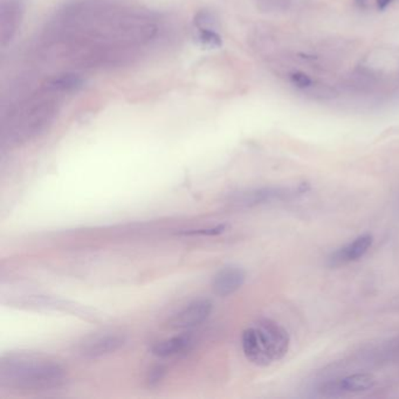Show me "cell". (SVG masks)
Listing matches in <instances>:
<instances>
[{
  "label": "cell",
  "instance_id": "8",
  "mask_svg": "<svg viewBox=\"0 0 399 399\" xmlns=\"http://www.w3.org/2000/svg\"><path fill=\"white\" fill-rule=\"evenodd\" d=\"M373 237L369 233L360 235L342 248H337L333 253H330L329 257H326V265L329 267L336 268L360 260L368 253L373 246Z\"/></svg>",
  "mask_w": 399,
  "mask_h": 399
},
{
  "label": "cell",
  "instance_id": "13",
  "mask_svg": "<svg viewBox=\"0 0 399 399\" xmlns=\"http://www.w3.org/2000/svg\"><path fill=\"white\" fill-rule=\"evenodd\" d=\"M83 85H85V81L81 76L73 74V73H63V74L54 75L46 80V83H43V87L60 95L63 92H75V90H80Z\"/></svg>",
  "mask_w": 399,
  "mask_h": 399
},
{
  "label": "cell",
  "instance_id": "20",
  "mask_svg": "<svg viewBox=\"0 0 399 399\" xmlns=\"http://www.w3.org/2000/svg\"><path fill=\"white\" fill-rule=\"evenodd\" d=\"M165 368L163 366H155L154 369L150 370L148 373V384L150 386L159 385V383L162 382L165 376Z\"/></svg>",
  "mask_w": 399,
  "mask_h": 399
},
{
  "label": "cell",
  "instance_id": "16",
  "mask_svg": "<svg viewBox=\"0 0 399 399\" xmlns=\"http://www.w3.org/2000/svg\"><path fill=\"white\" fill-rule=\"evenodd\" d=\"M376 355L383 357L384 360L399 357V337L389 341L385 346H382L380 350H377Z\"/></svg>",
  "mask_w": 399,
  "mask_h": 399
},
{
  "label": "cell",
  "instance_id": "22",
  "mask_svg": "<svg viewBox=\"0 0 399 399\" xmlns=\"http://www.w3.org/2000/svg\"><path fill=\"white\" fill-rule=\"evenodd\" d=\"M355 3L360 9H366V6H368V1L366 0H355Z\"/></svg>",
  "mask_w": 399,
  "mask_h": 399
},
{
  "label": "cell",
  "instance_id": "18",
  "mask_svg": "<svg viewBox=\"0 0 399 399\" xmlns=\"http://www.w3.org/2000/svg\"><path fill=\"white\" fill-rule=\"evenodd\" d=\"M228 230V225H218L213 228H199V230H190L183 232L184 235H218L224 233Z\"/></svg>",
  "mask_w": 399,
  "mask_h": 399
},
{
  "label": "cell",
  "instance_id": "9",
  "mask_svg": "<svg viewBox=\"0 0 399 399\" xmlns=\"http://www.w3.org/2000/svg\"><path fill=\"white\" fill-rule=\"evenodd\" d=\"M246 281V272L239 266L228 265L220 268L213 275L211 287L213 293L219 297H228L243 287Z\"/></svg>",
  "mask_w": 399,
  "mask_h": 399
},
{
  "label": "cell",
  "instance_id": "7",
  "mask_svg": "<svg viewBox=\"0 0 399 399\" xmlns=\"http://www.w3.org/2000/svg\"><path fill=\"white\" fill-rule=\"evenodd\" d=\"M126 337L119 334H106L90 337L83 341L78 348V353L83 358H100L114 353L126 344Z\"/></svg>",
  "mask_w": 399,
  "mask_h": 399
},
{
  "label": "cell",
  "instance_id": "2",
  "mask_svg": "<svg viewBox=\"0 0 399 399\" xmlns=\"http://www.w3.org/2000/svg\"><path fill=\"white\" fill-rule=\"evenodd\" d=\"M59 94L43 87L3 117L1 143L7 148H16L30 142L46 132L55 119L59 109Z\"/></svg>",
  "mask_w": 399,
  "mask_h": 399
},
{
  "label": "cell",
  "instance_id": "15",
  "mask_svg": "<svg viewBox=\"0 0 399 399\" xmlns=\"http://www.w3.org/2000/svg\"><path fill=\"white\" fill-rule=\"evenodd\" d=\"M199 41L208 48H218L221 46V36L215 30H199Z\"/></svg>",
  "mask_w": 399,
  "mask_h": 399
},
{
  "label": "cell",
  "instance_id": "14",
  "mask_svg": "<svg viewBox=\"0 0 399 399\" xmlns=\"http://www.w3.org/2000/svg\"><path fill=\"white\" fill-rule=\"evenodd\" d=\"M308 97L313 100H320V101H326V100H333L337 97L336 90L331 87L326 86V85H312L309 88L304 90Z\"/></svg>",
  "mask_w": 399,
  "mask_h": 399
},
{
  "label": "cell",
  "instance_id": "21",
  "mask_svg": "<svg viewBox=\"0 0 399 399\" xmlns=\"http://www.w3.org/2000/svg\"><path fill=\"white\" fill-rule=\"evenodd\" d=\"M393 1V0H376L377 7H378L381 11H384Z\"/></svg>",
  "mask_w": 399,
  "mask_h": 399
},
{
  "label": "cell",
  "instance_id": "17",
  "mask_svg": "<svg viewBox=\"0 0 399 399\" xmlns=\"http://www.w3.org/2000/svg\"><path fill=\"white\" fill-rule=\"evenodd\" d=\"M195 23L198 30H215L216 18L208 11H201L196 16Z\"/></svg>",
  "mask_w": 399,
  "mask_h": 399
},
{
  "label": "cell",
  "instance_id": "10",
  "mask_svg": "<svg viewBox=\"0 0 399 399\" xmlns=\"http://www.w3.org/2000/svg\"><path fill=\"white\" fill-rule=\"evenodd\" d=\"M23 6L20 0H9L3 4L0 10V41L6 47L17 33L23 19Z\"/></svg>",
  "mask_w": 399,
  "mask_h": 399
},
{
  "label": "cell",
  "instance_id": "5",
  "mask_svg": "<svg viewBox=\"0 0 399 399\" xmlns=\"http://www.w3.org/2000/svg\"><path fill=\"white\" fill-rule=\"evenodd\" d=\"M375 384L376 380L370 373H353L322 383L319 386L317 393L324 398H337L366 393L373 389Z\"/></svg>",
  "mask_w": 399,
  "mask_h": 399
},
{
  "label": "cell",
  "instance_id": "6",
  "mask_svg": "<svg viewBox=\"0 0 399 399\" xmlns=\"http://www.w3.org/2000/svg\"><path fill=\"white\" fill-rule=\"evenodd\" d=\"M213 309V304L206 299L192 301L172 315L168 321L169 328L175 330H191L208 320Z\"/></svg>",
  "mask_w": 399,
  "mask_h": 399
},
{
  "label": "cell",
  "instance_id": "19",
  "mask_svg": "<svg viewBox=\"0 0 399 399\" xmlns=\"http://www.w3.org/2000/svg\"><path fill=\"white\" fill-rule=\"evenodd\" d=\"M290 80H292V83H293L294 86L301 90H307L313 85V81H312L309 76L302 72L293 73L290 75Z\"/></svg>",
  "mask_w": 399,
  "mask_h": 399
},
{
  "label": "cell",
  "instance_id": "4",
  "mask_svg": "<svg viewBox=\"0 0 399 399\" xmlns=\"http://www.w3.org/2000/svg\"><path fill=\"white\" fill-rule=\"evenodd\" d=\"M306 192L304 185L292 186H262V188H248L243 191L233 192L228 196V205L237 208H253L265 205L275 204L279 201H288L295 196Z\"/></svg>",
  "mask_w": 399,
  "mask_h": 399
},
{
  "label": "cell",
  "instance_id": "12",
  "mask_svg": "<svg viewBox=\"0 0 399 399\" xmlns=\"http://www.w3.org/2000/svg\"><path fill=\"white\" fill-rule=\"evenodd\" d=\"M23 306L28 307L43 308V309L63 310L67 313L85 314L86 316L87 312L85 308L78 304H73L70 301L63 300L53 297H43V295H34V297H28L25 300L21 301Z\"/></svg>",
  "mask_w": 399,
  "mask_h": 399
},
{
  "label": "cell",
  "instance_id": "11",
  "mask_svg": "<svg viewBox=\"0 0 399 399\" xmlns=\"http://www.w3.org/2000/svg\"><path fill=\"white\" fill-rule=\"evenodd\" d=\"M193 346L195 337L190 333H183L152 344L150 353L159 358H170L188 353Z\"/></svg>",
  "mask_w": 399,
  "mask_h": 399
},
{
  "label": "cell",
  "instance_id": "3",
  "mask_svg": "<svg viewBox=\"0 0 399 399\" xmlns=\"http://www.w3.org/2000/svg\"><path fill=\"white\" fill-rule=\"evenodd\" d=\"M290 346L288 330L270 319L254 322L243 331L241 348L254 366H268L287 355Z\"/></svg>",
  "mask_w": 399,
  "mask_h": 399
},
{
  "label": "cell",
  "instance_id": "1",
  "mask_svg": "<svg viewBox=\"0 0 399 399\" xmlns=\"http://www.w3.org/2000/svg\"><path fill=\"white\" fill-rule=\"evenodd\" d=\"M66 381V369L50 357L27 353H7L1 357V388L41 393L60 389Z\"/></svg>",
  "mask_w": 399,
  "mask_h": 399
}]
</instances>
